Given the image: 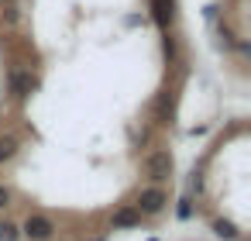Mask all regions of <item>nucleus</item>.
<instances>
[{"label": "nucleus", "mask_w": 251, "mask_h": 241, "mask_svg": "<svg viewBox=\"0 0 251 241\" xmlns=\"http://www.w3.org/2000/svg\"><path fill=\"white\" fill-rule=\"evenodd\" d=\"M141 169H145V176H148L151 183H165V179L172 176V169H176L172 152H169V148H155V152H148V155L141 159Z\"/></svg>", "instance_id": "nucleus-1"}, {"label": "nucleus", "mask_w": 251, "mask_h": 241, "mask_svg": "<svg viewBox=\"0 0 251 241\" xmlns=\"http://www.w3.org/2000/svg\"><path fill=\"white\" fill-rule=\"evenodd\" d=\"M21 238L28 241H52L55 238V220L49 214H28L21 224Z\"/></svg>", "instance_id": "nucleus-2"}, {"label": "nucleus", "mask_w": 251, "mask_h": 241, "mask_svg": "<svg viewBox=\"0 0 251 241\" xmlns=\"http://www.w3.org/2000/svg\"><path fill=\"white\" fill-rule=\"evenodd\" d=\"M165 203H169V193H165L162 186H148V189H141V193H138L134 210H138L141 217H155V214H162V210H165Z\"/></svg>", "instance_id": "nucleus-3"}, {"label": "nucleus", "mask_w": 251, "mask_h": 241, "mask_svg": "<svg viewBox=\"0 0 251 241\" xmlns=\"http://www.w3.org/2000/svg\"><path fill=\"white\" fill-rule=\"evenodd\" d=\"M7 83H11L14 100H28V97H31V90H35V76H31V69H11Z\"/></svg>", "instance_id": "nucleus-4"}, {"label": "nucleus", "mask_w": 251, "mask_h": 241, "mask_svg": "<svg viewBox=\"0 0 251 241\" xmlns=\"http://www.w3.org/2000/svg\"><path fill=\"white\" fill-rule=\"evenodd\" d=\"M110 224L121 227V231H127V227H138V224H141V214H138L134 207H121V210L110 217Z\"/></svg>", "instance_id": "nucleus-5"}, {"label": "nucleus", "mask_w": 251, "mask_h": 241, "mask_svg": "<svg viewBox=\"0 0 251 241\" xmlns=\"http://www.w3.org/2000/svg\"><path fill=\"white\" fill-rule=\"evenodd\" d=\"M151 18H155V25L165 31V28L172 25V0H151Z\"/></svg>", "instance_id": "nucleus-6"}, {"label": "nucleus", "mask_w": 251, "mask_h": 241, "mask_svg": "<svg viewBox=\"0 0 251 241\" xmlns=\"http://www.w3.org/2000/svg\"><path fill=\"white\" fill-rule=\"evenodd\" d=\"M18 148H21V141L14 134H0V162H11L18 155Z\"/></svg>", "instance_id": "nucleus-7"}, {"label": "nucleus", "mask_w": 251, "mask_h": 241, "mask_svg": "<svg viewBox=\"0 0 251 241\" xmlns=\"http://www.w3.org/2000/svg\"><path fill=\"white\" fill-rule=\"evenodd\" d=\"M213 231H217L220 238H230V241H234V238H241V234H237V227H234L230 220H213Z\"/></svg>", "instance_id": "nucleus-8"}, {"label": "nucleus", "mask_w": 251, "mask_h": 241, "mask_svg": "<svg viewBox=\"0 0 251 241\" xmlns=\"http://www.w3.org/2000/svg\"><path fill=\"white\" fill-rule=\"evenodd\" d=\"M18 238H21V227L18 224H11V220L0 224V241H18Z\"/></svg>", "instance_id": "nucleus-9"}, {"label": "nucleus", "mask_w": 251, "mask_h": 241, "mask_svg": "<svg viewBox=\"0 0 251 241\" xmlns=\"http://www.w3.org/2000/svg\"><path fill=\"white\" fill-rule=\"evenodd\" d=\"M176 214H179V220H189V217H193V203L182 196V200H179V207H176Z\"/></svg>", "instance_id": "nucleus-10"}, {"label": "nucleus", "mask_w": 251, "mask_h": 241, "mask_svg": "<svg viewBox=\"0 0 251 241\" xmlns=\"http://www.w3.org/2000/svg\"><path fill=\"white\" fill-rule=\"evenodd\" d=\"M7 203H11V189H7L4 183H0V210H4Z\"/></svg>", "instance_id": "nucleus-11"}]
</instances>
